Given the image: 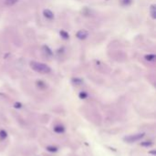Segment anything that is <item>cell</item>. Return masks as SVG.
Returning a JSON list of instances; mask_svg holds the SVG:
<instances>
[{"instance_id":"cell-10","label":"cell","mask_w":156,"mask_h":156,"mask_svg":"<svg viewBox=\"0 0 156 156\" xmlns=\"http://www.w3.org/2000/svg\"><path fill=\"white\" fill-rule=\"evenodd\" d=\"M131 0H122V5H130L131 4Z\"/></svg>"},{"instance_id":"cell-7","label":"cell","mask_w":156,"mask_h":156,"mask_svg":"<svg viewBox=\"0 0 156 156\" xmlns=\"http://www.w3.org/2000/svg\"><path fill=\"white\" fill-rule=\"evenodd\" d=\"M18 0H5V4L8 5V7H11V5H14L15 4L17 3Z\"/></svg>"},{"instance_id":"cell-8","label":"cell","mask_w":156,"mask_h":156,"mask_svg":"<svg viewBox=\"0 0 156 156\" xmlns=\"http://www.w3.org/2000/svg\"><path fill=\"white\" fill-rule=\"evenodd\" d=\"M144 57H145V60H146L147 61H153L154 59H155V55H153V54H150V55H146Z\"/></svg>"},{"instance_id":"cell-9","label":"cell","mask_w":156,"mask_h":156,"mask_svg":"<svg viewBox=\"0 0 156 156\" xmlns=\"http://www.w3.org/2000/svg\"><path fill=\"white\" fill-rule=\"evenodd\" d=\"M60 33V36L62 37V38H64V39H68L69 36H68V34L65 30H61Z\"/></svg>"},{"instance_id":"cell-4","label":"cell","mask_w":156,"mask_h":156,"mask_svg":"<svg viewBox=\"0 0 156 156\" xmlns=\"http://www.w3.org/2000/svg\"><path fill=\"white\" fill-rule=\"evenodd\" d=\"M43 15L44 16L46 17L47 19H49V20H52L54 18V13L52 12L50 9H44L43 11Z\"/></svg>"},{"instance_id":"cell-2","label":"cell","mask_w":156,"mask_h":156,"mask_svg":"<svg viewBox=\"0 0 156 156\" xmlns=\"http://www.w3.org/2000/svg\"><path fill=\"white\" fill-rule=\"evenodd\" d=\"M143 133H139V134H134V135H130L128 137L124 138V141L126 142H137L139 140H141V139L143 137Z\"/></svg>"},{"instance_id":"cell-5","label":"cell","mask_w":156,"mask_h":156,"mask_svg":"<svg viewBox=\"0 0 156 156\" xmlns=\"http://www.w3.org/2000/svg\"><path fill=\"white\" fill-rule=\"evenodd\" d=\"M150 14H151L153 19L156 18V5L154 4H153L151 7H150Z\"/></svg>"},{"instance_id":"cell-1","label":"cell","mask_w":156,"mask_h":156,"mask_svg":"<svg viewBox=\"0 0 156 156\" xmlns=\"http://www.w3.org/2000/svg\"><path fill=\"white\" fill-rule=\"evenodd\" d=\"M29 65L33 70L40 74H48L51 71V68L47 64H44V63H41V62L31 61Z\"/></svg>"},{"instance_id":"cell-3","label":"cell","mask_w":156,"mask_h":156,"mask_svg":"<svg viewBox=\"0 0 156 156\" xmlns=\"http://www.w3.org/2000/svg\"><path fill=\"white\" fill-rule=\"evenodd\" d=\"M76 36H77V38H78L79 39L83 40V39H85V38H88V36H89V32L87 31V30L81 29V30H79V31L77 32Z\"/></svg>"},{"instance_id":"cell-6","label":"cell","mask_w":156,"mask_h":156,"mask_svg":"<svg viewBox=\"0 0 156 156\" xmlns=\"http://www.w3.org/2000/svg\"><path fill=\"white\" fill-rule=\"evenodd\" d=\"M42 49L44 51V53L47 54L48 56H52V55H53V52H52V50L49 49V47H48V46L44 45L43 47H42Z\"/></svg>"}]
</instances>
